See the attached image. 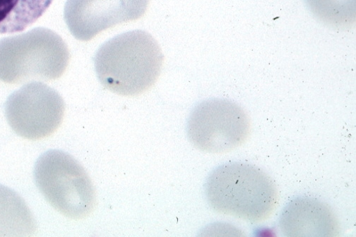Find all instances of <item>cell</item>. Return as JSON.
<instances>
[{"label":"cell","instance_id":"obj_2","mask_svg":"<svg viewBox=\"0 0 356 237\" xmlns=\"http://www.w3.org/2000/svg\"><path fill=\"white\" fill-rule=\"evenodd\" d=\"M205 193L216 212L250 222L268 219L279 202L272 178L259 168L242 163L214 170L207 180Z\"/></svg>","mask_w":356,"mask_h":237},{"label":"cell","instance_id":"obj_10","mask_svg":"<svg viewBox=\"0 0 356 237\" xmlns=\"http://www.w3.org/2000/svg\"><path fill=\"white\" fill-rule=\"evenodd\" d=\"M54 0H0V34L24 31L47 11Z\"/></svg>","mask_w":356,"mask_h":237},{"label":"cell","instance_id":"obj_9","mask_svg":"<svg viewBox=\"0 0 356 237\" xmlns=\"http://www.w3.org/2000/svg\"><path fill=\"white\" fill-rule=\"evenodd\" d=\"M36 220L24 200L0 184V237H28L37 231Z\"/></svg>","mask_w":356,"mask_h":237},{"label":"cell","instance_id":"obj_1","mask_svg":"<svg viewBox=\"0 0 356 237\" xmlns=\"http://www.w3.org/2000/svg\"><path fill=\"white\" fill-rule=\"evenodd\" d=\"M164 56L154 38L142 30L129 31L105 42L95 58L101 83L123 97H136L158 80Z\"/></svg>","mask_w":356,"mask_h":237},{"label":"cell","instance_id":"obj_5","mask_svg":"<svg viewBox=\"0 0 356 237\" xmlns=\"http://www.w3.org/2000/svg\"><path fill=\"white\" fill-rule=\"evenodd\" d=\"M191 143L210 154H225L241 146L250 132L246 112L238 104L225 99H211L197 105L187 125Z\"/></svg>","mask_w":356,"mask_h":237},{"label":"cell","instance_id":"obj_3","mask_svg":"<svg viewBox=\"0 0 356 237\" xmlns=\"http://www.w3.org/2000/svg\"><path fill=\"white\" fill-rule=\"evenodd\" d=\"M70 60L68 47L56 32L35 28L0 40V81L10 84L60 78Z\"/></svg>","mask_w":356,"mask_h":237},{"label":"cell","instance_id":"obj_7","mask_svg":"<svg viewBox=\"0 0 356 237\" xmlns=\"http://www.w3.org/2000/svg\"><path fill=\"white\" fill-rule=\"evenodd\" d=\"M149 0H67L65 23L73 36L89 41L118 24L143 17Z\"/></svg>","mask_w":356,"mask_h":237},{"label":"cell","instance_id":"obj_8","mask_svg":"<svg viewBox=\"0 0 356 237\" xmlns=\"http://www.w3.org/2000/svg\"><path fill=\"white\" fill-rule=\"evenodd\" d=\"M286 236H338L340 227L332 209L313 198L298 197L284 208L280 220Z\"/></svg>","mask_w":356,"mask_h":237},{"label":"cell","instance_id":"obj_6","mask_svg":"<svg viewBox=\"0 0 356 237\" xmlns=\"http://www.w3.org/2000/svg\"><path fill=\"white\" fill-rule=\"evenodd\" d=\"M65 104L60 95L41 82L26 84L14 92L6 104V115L13 130L29 140L54 133L61 125Z\"/></svg>","mask_w":356,"mask_h":237},{"label":"cell","instance_id":"obj_4","mask_svg":"<svg viewBox=\"0 0 356 237\" xmlns=\"http://www.w3.org/2000/svg\"><path fill=\"white\" fill-rule=\"evenodd\" d=\"M35 183L56 210L73 220L90 215L97 205L95 186L84 168L70 155L52 150L42 154L34 168Z\"/></svg>","mask_w":356,"mask_h":237},{"label":"cell","instance_id":"obj_11","mask_svg":"<svg viewBox=\"0 0 356 237\" xmlns=\"http://www.w3.org/2000/svg\"><path fill=\"white\" fill-rule=\"evenodd\" d=\"M309 10L332 28L349 30L355 23L356 0H305Z\"/></svg>","mask_w":356,"mask_h":237}]
</instances>
